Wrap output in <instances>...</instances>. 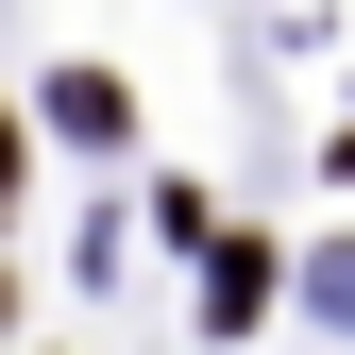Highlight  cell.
<instances>
[{"label": "cell", "instance_id": "2", "mask_svg": "<svg viewBox=\"0 0 355 355\" xmlns=\"http://www.w3.org/2000/svg\"><path fill=\"white\" fill-rule=\"evenodd\" d=\"M0 187H17V119H0Z\"/></svg>", "mask_w": 355, "mask_h": 355}, {"label": "cell", "instance_id": "1", "mask_svg": "<svg viewBox=\"0 0 355 355\" xmlns=\"http://www.w3.org/2000/svg\"><path fill=\"white\" fill-rule=\"evenodd\" d=\"M51 119H68V136H119L136 102H119V68H68V85H51Z\"/></svg>", "mask_w": 355, "mask_h": 355}]
</instances>
